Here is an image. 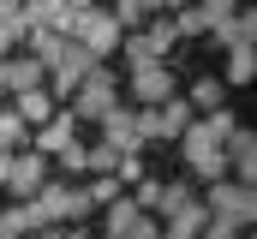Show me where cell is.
I'll return each instance as SVG.
<instances>
[{
    "instance_id": "22",
    "label": "cell",
    "mask_w": 257,
    "mask_h": 239,
    "mask_svg": "<svg viewBox=\"0 0 257 239\" xmlns=\"http://www.w3.org/2000/svg\"><path fill=\"white\" fill-rule=\"evenodd\" d=\"M132 203L156 215V203H162V179H156V174H138V179H132Z\"/></svg>"
},
{
    "instance_id": "6",
    "label": "cell",
    "mask_w": 257,
    "mask_h": 239,
    "mask_svg": "<svg viewBox=\"0 0 257 239\" xmlns=\"http://www.w3.org/2000/svg\"><path fill=\"white\" fill-rule=\"evenodd\" d=\"M90 66H102V60L90 54L84 42H72V36H66V42H60V54L48 60V78H42V90H48L54 102H66V96L84 84V72H90Z\"/></svg>"
},
{
    "instance_id": "12",
    "label": "cell",
    "mask_w": 257,
    "mask_h": 239,
    "mask_svg": "<svg viewBox=\"0 0 257 239\" xmlns=\"http://www.w3.org/2000/svg\"><path fill=\"white\" fill-rule=\"evenodd\" d=\"M72 12H78V6H72V0H24V6H18V18H24V30H72Z\"/></svg>"
},
{
    "instance_id": "16",
    "label": "cell",
    "mask_w": 257,
    "mask_h": 239,
    "mask_svg": "<svg viewBox=\"0 0 257 239\" xmlns=\"http://www.w3.org/2000/svg\"><path fill=\"white\" fill-rule=\"evenodd\" d=\"M12 108H18V120H24V126H42V120L54 114L60 102H54L42 84H30V90H18V96H12Z\"/></svg>"
},
{
    "instance_id": "33",
    "label": "cell",
    "mask_w": 257,
    "mask_h": 239,
    "mask_svg": "<svg viewBox=\"0 0 257 239\" xmlns=\"http://www.w3.org/2000/svg\"><path fill=\"white\" fill-rule=\"evenodd\" d=\"M239 239H245V233H239Z\"/></svg>"
},
{
    "instance_id": "26",
    "label": "cell",
    "mask_w": 257,
    "mask_h": 239,
    "mask_svg": "<svg viewBox=\"0 0 257 239\" xmlns=\"http://www.w3.org/2000/svg\"><path fill=\"white\" fill-rule=\"evenodd\" d=\"M120 239H162V215H150V209H138V215H132V227Z\"/></svg>"
},
{
    "instance_id": "5",
    "label": "cell",
    "mask_w": 257,
    "mask_h": 239,
    "mask_svg": "<svg viewBox=\"0 0 257 239\" xmlns=\"http://www.w3.org/2000/svg\"><path fill=\"white\" fill-rule=\"evenodd\" d=\"M114 102H120V78H114L108 66H90V72H84V84L66 96V108L78 114V126H84V120H102Z\"/></svg>"
},
{
    "instance_id": "32",
    "label": "cell",
    "mask_w": 257,
    "mask_h": 239,
    "mask_svg": "<svg viewBox=\"0 0 257 239\" xmlns=\"http://www.w3.org/2000/svg\"><path fill=\"white\" fill-rule=\"evenodd\" d=\"M102 239H114V233H102Z\"/></svg>"
},
{
    "instance_id": "7",
    "label": "cell",
    "mask_w": 257,
    "mask_h": 239,
    "mask_svg": "<svg viewBox=\"0 0 257 239\" xmlns=\"http://www.w3.org/2000/svg\"><path fill=\"white\" fill-rule=\"evenodd\" d=\"M126 90H132V108H156L174 96V66L168 60H144V66H126Z\"/></svg>"
},
{
    "instance_id": "25",
    "label": "cell",
    "mask_w": 257,
    "mask_h": 239,
    "mask_svg": "<svg viewBox=\"0 0 257 239\" xmlns=\"http://www.w3.org/2000/svg\"><path fill=\"white\" fill-rule=\"evenodd\" d=\"M239 233H251V227H233L227 215H203V227H197V239H239Z\"/></svg>"
},
{
    "instance_id": "17",
    "label": "cell",
    "mask_w": 257,
    "mask_h": 239,
    "mask_svg": "<svg viewBox=\"0 0 257 239\" xmlns=\"http://www.w3.org/2000/svg\"><path fill=\"white\" fill-rule=\"evenodd\" d=\"M257 78V60H251V48H227V72H221V84H251Z\"/></svg>"
},
{
    "instance_id": "11",
    "label": "cell",
    "mask_w": 257,
    "mask_h": 239,
    "mask_svg": "<svg viewBox=\"0 0 257 239\" xmlns=\"http://www.w3.org/2000/svg\"><path fill=\"white\" fill-rule=\"evenodd\" d=\"M96 126H102V144H114V150H144V132H138V108H126V102H114V108L96 120Z\"/></svg>"
},
{
    "instance_id": "3",
    "label": "cell",
    "mask_w": 257,
    "mask_h": 239,
    "mask_svg": "<svg viewBox=\"0 0 257 239\" xmlns=\"http://www.w3.org/2000/svg\"><path fill=\"white\" fill-rule=\"evenodd\" d=\"M197 197H203L209 215H227L233 227H251L257 221V185H245V179H233V174L209 179V191H197Z\"/></svg>"
},
{
    "instance_id": "19",
    "label": "cell",
    "mask_w": 257,
    "mask_h": 239,
    "mask_svg": "<svg viewBox=\"0 0 257 239\" xmlns=\"http://www.w3.org/2000/svg\"><path fill=\"white\" fill-rule=\"evenodd\" d=\"M24 42H30L24 54H36L42 66H48V60L60 54V42H66V36H60V30H24Z\"/></svg>"
},
{
    "instance_id": "20",
    "label": "cell",
    "mask_w": 257,
    "mask_h": 239,
    "mask_svg": "<svg viewBox=\"0 0 257 239\" xmlns=\"http://www.w3.org/2000/svg\"><path fill=\"white\" fill-rule=\"evenodd\" d=\"M186 102H192L197 114H209V108H221V78H215V72H209V78H197V84H192V96H186Z\"/></svg>"
},
{
    "instance_id": "28",
    "label": "cell",
    "mask_w": 257,
    "mask_h": 239,
    "mask_svg": "<svg viewBox=\"0 0 257 239\" xmlns=\"http://www.w3.org/2000/svg\"><path fill=\"white\" fill-rule=\"evenodd\" d=\"M6 174H12V150H0V185H6Z\"/></svg>"
},
{
    "instance_id": "2",
    "label": "cell",
    "mask_w": 257,
    "mask_h": 239,
    "mask_svg": "<svg viewBox=\"0 0 257 239\" xmlns=\"http://www.w3.org/2000/svg\"><path fill=\"white\" fill-rule=\"evenodd\" d=\"M180 162H186L192 179H221V174H227V162H221V138L203 126V114H192V126L180 132Z\"/></svg>"
},
{
    "instance_id": "1",
    "label": "cell",
    "mask_w": 257,
    "mask_h": 239,
    "mask_svg": "<svg viewBox=\"0 0 257 239\" xmlns=\"http://www.w3.org/2000/svg\"><path fill=\"white\" fill-rule=\"evenodd\" d=\"M36 209H42V221H54V227H66V221H90V215H96V203H90L84 179H54V174L42 179Z\"/></svg>"
},
{
    "instance_id": "8",
    "label": "cell",
    "mask_w": 257,
    "mask_h": 239,
    "mask_svg": "<svg viewBox=\"0 0 257 239\" xmlns=\"http://www.w3.org/2000/svg\"><path fill=\"white\" fill-rule=\"evenodd\" d=\"M221 162H227V174L245 179V185H257V132L239 120L227 138H221Z\"/></svg>"
},
{
    "instance_id": "4",
    "label": "cell",
    "mask_w": 257,
    "mask_h": 239,
    "mask_svg": "<svg viewBox=\"0 0 257 239\" xmlns=\"http://www.w3.org/2000/svg\"><path fill=\"white\" fill-rule=\"evenodd\" d=\"M66 36H72V42H84L96 60H108L114 48H120V36H126V30L114 24V12H108V6H96V0H90V6H78V12H72V30H66Z\"/></svg>"
},
{
    "instance_id": "13",
    "label": "cell",
    "mask_w": 257,
    "mask_h": 239,
    "mask_svg": "<svg viewBox=\"0 0 257 239\" xmlns=\"http://www.w3.org/2000/svg\"><path fill=\"white\" fill-rule=\"evenodd\" d=\"M42 78H48V66L36 54H0V96H18V90H30Z\"/></svg>"
},
{
    "instance_id": "24",
    "label": "cell",
    "mask_w": 257,
    "mask_h": 239,
    "mask_svg": "<svg viewBox=\"0 0 257 239\" xmlns=\"http://www.w3.org/2000/svg\"><path fill=\"white\" fill-rule=\"evenodd\" d=\"M192 6L203 12V36H209L215 24H227V18H233V6H239V0H192Z\"/></svg>"
},
{
    "instance_id": "10",
    "label": "cell",
    "mask_w": 257,
    "mask_h": 239,
    "mask_svg": "<svg viewBox=\"0 0 257 239\" xmlns=\"http://www.w3.org/2000/svg\"><path fill=\"white\" fill-rule=\"evenodd\" d=\"M72 138H78V114H72V108H54V114L42 120V126H30V150H42V156H54V150H66V144H72Z\"/></svg>"
},
{
    "instance_id": "18",
    "label": "cell",
    "mask_w": 257,
    "mask_h": 239,
    "mask_svg": "<svg viewBox=\"0 0 257 239\" xmlns=\"http://www.w3.org/2000/svg\"><path fill=\"white\" fill-rule=\"evenodd\" d=\"M18 144H30V126L18 120V108H0V150H18Z\"/></svg>"
},
{
    "instance_id": "9",
    "label": "cell",
    "mask_w": 257,
    "mask_h": 239,
    "mask_svg": "<svg viewBox=\"0 0 257 239\" xmlns=\"http://www.w3.org/2000/svg\"><path fill=\"white\" fill-rule=\"evenodd\" d=\"M48 174H54V162H48L42 150H30V144H18V150H12V174H6V185H12L18 197H36Z\"/></svg>"
},
{
    "instance_id": "29",
    "label": "cell",
    "mask_w": 257,
    "mask_h": 239,
    "mask_svg": "<svg viewBox=\"0 0 257 239\" xmlns=\"http://www.w3.org/2000/svg\"><path fill=\"white\" fill-rule=\"evenodd\" d=\"M18 6H24V0H0V18H6V12H18Z\"/></svg>"
},
{
    "instance_id": "27",
    "label": "cell",
    "mask_w": 257,
    "mask_h": 239,
    "mask_svg": "<svg viewBox=\"0 0 257 239\" xmlns=\"http://www.w3.org/2000/svg\"><path fill=\"white\" fill-rule=\"evenodd\" d=\"M203 126H209V132H215V138H227V132H233V126H239V114H233V108H227V102H221V108H209V114H203Z\"/></svg>"
},
{
    "instance_id": "30",
    "label": "cell",
    "mask_w": 257,
    "mask_h": 239,
    "mask_svg": "<svg viewBox=\"0 0 257 239\" xmlns=\"http://www.w3.org/2000/svg\"><path fill=\"white\" fill-rule=\"evenodd\" d=\"M72 6H90V0H72Z\"/></svg>"
},
{
    "instance_id": "31",
    "label": "cell",
    "mask_w": 257,
    "mask_h": 239,
    "mask_svg": "<svg viewBox=\"0 0 257 239\" xmlns=\"http://www.w3.org/2000/svg\"><path fill=\"white\" fill-rule=\"evenodd\" d=\"M0 239H12V233H6V227H0Z\"/></svg>"
},
{
    "instance_id": "14",
    "label": "cell",
    "mask_w": 257,
    "mask_h": 239,
    "mask_svg": "<svg viewBox=\"0 0 257 239\" xmlns=\"http://www.w3.org/2000/svg\"><path fill=\"white\" fill-rule=\"evenodd\" d=\"M209 42H215L221 54H227V48H251V42H257V12H251V6H233V18L209 30Z\"/></svg>"
},
{
    "instance_id": "15",
    "label": "cell",
    "mask_w": 257,
    "mask_h": 239,
    "mask_svg": "<svg viewBox=\"0 0 257 239\" xmlns=\"http://www.w3.org/2000/svg\"><path fill=\"white\" fill-rule=\"evenodd\" d=\"M0 227L12 239H24V233H36V227H54V221H42V209H36V197H18L12 209H0Z\"/></svg>"
},
{
    "instance_id": "23",
    "label": "cell",
    "mask_w": 257,
    "mask_h": 239,
    "mask_svg": "<svg viewBox=\"0 0 257 239\" xmlns=\"http://www.w3.org/2000/svg\"><path fill=\"white\" fill-rule=\"evenodd\" d=\"M84 191H90V203L102 209V203H114L126 185H120V174H90V185H84Z\"/></svg>"
},
{
    "instance_id": "21",
    "label": "cell",
    "mask_w": 257,
    "mask_h": 239,
    "mask_svg": "<svg viewBox=\"0 0 257 239\" xmlns=\"http://www.w3.org/2000/svg\"><path fill=\"white\" fill-rule=\"evenodd\" d=\"M168 24H174V36H180V42H192V36H203V12H197L192 0H186V6H174V18H168Z\"/></svg>"
}]
</instances>
